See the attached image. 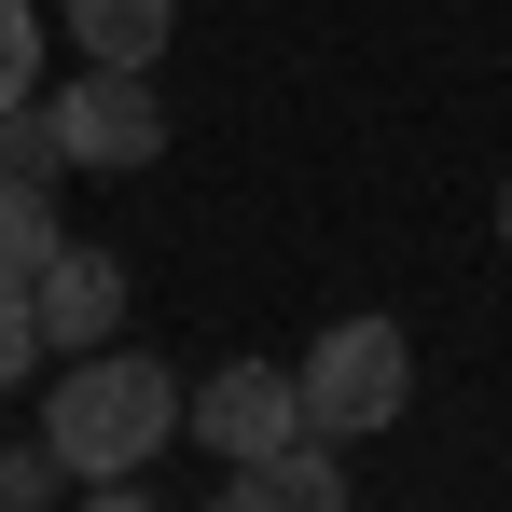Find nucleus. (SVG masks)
<instances>
[{"mask_svg":"<svg viewBox=\"0 0 512 512\" xmlns=\"http://www.w3.org/2000/svg\"><path fill=\"white\" fill-rule=\"evenodd\" d=\"M180 429H194V388H180L167 360H139V346H84L42 388V457L70 485H139Z\"/></svg>","mask_w":512,"mask_h":512,"instance_id":"nucleus-1","label":"nucleus"},{"mask_svg":"<svg viewBox=\"0 0 512 512\" xmlns=\"http://www.w3.org/2000/svg\"><path fill=\"white\" fill-rule=\"evenodd\" d=\"M291 374H305V429H319V443H374V429H402V402H416L402 319H333Z\"/></svg>","mask_w":512,"mask_h":512,"instance_id":"nucleus-2","label":"nucleus"},{"mask_svg":"<svg viewBox=\"0 0 512 512\" xmlns=\"http://www.w3.org/2000/svg\"><path fill=\"white\" fill-rule=\"evenodd\" d=\"M42 125H56V153H70V167H153V153H167L153 70H97V56L42 97Z\"/></svg>","mask_w":512,"mask_h":512,"instance_id":"nucleus-3","label":"nucleus"},{"mask_svg":"<svg viewBox=\"0 0 512 512\" xmlns=\"http://www.w3.org/2000/svg\"><path fill=\"white\" fill-rule=\"evenodd\" d=\"M194 443L236 471V457H277V443H305V374H277V360H222L208 388H194Z\"/></svg>","mask_w":512,"mask_h":512,"instance_id":"nucleus-4","label":"nucleus"},{"mask_svg":"<svg viewBox=\"0 0 512 512\" xmlns=\"http://www.w3.org/2000/svg\"><path fill=\"white\" fill-rule=\"evenodd\" d=\"M28 305H42V346H56V360H84V346L125 333V263L84 250V236H56V263L28 277Z\"/></svg>","mask_w":512,"mask_h":512,"instance_id":"nucleus-5","label":"nucleus"},{"mask_svg":"<svg viewBox=\"0 0 512 512\" xmlns=\"http://www.w3.org/2000/svg\"><path fill=\"white\" fill-rule=\"evenodd\" d=\"M208 512H346V443H277V457H236Z\"/></svg>","mask_w":512,"mask_h":512,"instance_id":"nucleus-6","label":"nucleus"},{"mask_svg":"<svg viewBox=\"0 0 512 512\" xmlns=\"http://www.w3.org/2000/svg\"><path fill=\"white\" fill-rule=\"evenodd\" d=\"M180 28V0H70V42H84L97 70H153Z\"/></svg>","mask_w":512,"mask_h":512,"instance_id":"nucleus-7","label":"nucleus"},{"mask_svg":"<svg viewBox=\"0 0 512 512\" xmlns=\"http://www.w3.org/2000/svg\"><path fill=\"white\" fill-rule=\"evenodd\" d=\"M56 263V167H0V291Z\"/></svg>","mask_w":512,"mask_h":512,"instance_id":"nucleus-8","label":"nucleus"},{"mask_svg":"<svg viewBox=\"0 0 512 512\" xmlns=\"http://www.w3.org/2000/svg\"><path fill=\"white\" fill-rule=\"evenodd\" d=\"M28 97H42V14L0 0V111H28Z\"/></svg>","mask_w":512,"mask_h":512,"instance_id":"nucleus-9","label":"nucleus"},{"mask_svg":"<svg viewBox=\"0 0 512 512\" xmlns=\"http://www.w3.org/2000/svg\"><path fill=\"white\" fill-rule=\"evenodd\" d=\"M28 374H42V305H28V291H0V402H14Z\"/></svg>","mask_w":512,"mask_h":512,"instance_id":"nucleus-10","label":"nucleus"},{"mask_svg":"<svg viewBox=\"0 0 512 512\" xmlns=\"http://www.w3.org/2000/svg\"><path fill=\"white\" fill-rule=\"evenodd\" d=\"M42 471H56L42 443H0V512H28V499H42Z\"/></svg>","mask_w":512,"mask_h":512,"instance_id":"nucleus-11","label":"nucleus"},{"mask_svg":"<svg viewBox=\"0 0 512 512\" xmlns=\"http://www.w3.org/2000/svg\"><path fill=\"white\" fill-rule=\"evenodd\" d=\"M70 512H153V499H139V485H84Z\"/></svg>","mask_w":512,"mask_h":512,"instance_id":"nucleus-12","label":"nucleus"},{"mask_svg":"<svg viewBox=\"0 0 512 512\" xmlns=\"http://www.w3.org/2000/svg\"><path fill=\"white\" fill-rule=\"evenodd\" d=\"M499 250H512V180H499Z\"/></svg>","mask_w":512,"mask_h":512,"instance_id":"nucleus-13","label":"nucleus"}]
</instances>
